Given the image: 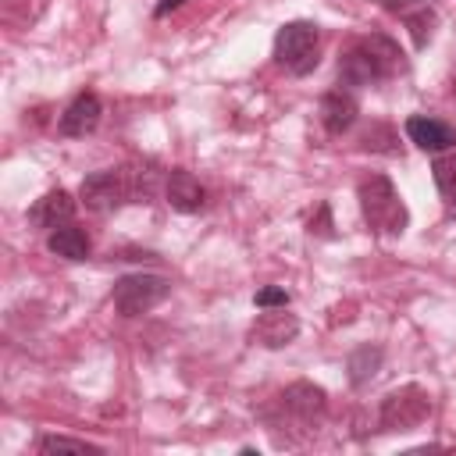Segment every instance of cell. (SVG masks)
Masks as SVG:
<instances>
[{"label":"cell","mask_w":456,"mask_h":456,"mask_svg":"<svg viewBox=\"0 0 456 456\" xmlns=\"http://www.w3.org/2000/svg\"><path fill=\"white\" fill-rule=\"evenodd\" d=\"M53 449H71V452H100V445H93V442H86V438L43 435V438H39V452H53Z\"/></svg>","instance_id":"obj_19"},{"label":"cell","mask_w":456,"mask_h":456,"mask_svg":"<svg viewBox=\"0 0 456 456\" xmlns=\"http://www.w3.org/2000/svg\"><path fill=\"white\" fill-rule=\"evenodd\" d=\"M360 146L363 150H370V153H399V135H395V128L392 125H381V121H374L363 135H360Z\"/></svg>","instance_id":"obj_17"},{"label":"cell","mask_w":456,"mask_h":456,"mask_svg":"<svg viewBox=\"0 0 456 456\" xmlns=\"http://www.w3.org/2000/svg\"><path fill=\"white\" fill-rule=\"evenodd\" d=\"M310 235H321V239H331V207L328 203H317V217H310Z\"/></svg>","instance_id":"obj_21"},{"label":"cell","mask_w":456,"mask_h":456,"mask_svg":"<svg viewBox=\"0 0 456 456\" xmlns=\"http://www.w3.org/2000/svg\"><path fill=\"white\" fill-rule=\"evenodd\" d=\"M171 292V281L160 278V274H125L114 281L110 289V303L121 317H139V314H150L157 303H164Z\"/></svg>","instance_id":"obj_6"},{"label":"cell","mask_w":456,"mask_h":456,"mask_svg":"<svg viewBox=\"0 0 456 456\" xmlns=\"http://www.w3.org/2000/svg\"><path fill=\"white\" fill-rule=\"evenodd\" d=\"M71 214H75V200H71V192H68V189H50L46 196H39V200L32 203L28 221H32L36 228H43V232H53V228L68 224Z\"/></svg>","instance_id":"obj_14"},{"label":"cell","mask_w":456,"mask_h":456,"mask_svg":"<svg viewBox=\"0 0 456 456\" xmlns=\"http://www.w3.org/2000/svg\"><path fill=\"white\" fill-rule=\"evenodd\" d=\"M431 178H435V185H438V192H442L445 200H456V153H452V150H445V153L435 157Z\"/></svg>","instance_id":"obj_18"},{"label":"cell","mask_w":456,"mask_h":456,"mask_svg":"<svg viewBox=\"0 0 456 456\" xmlns=\"http://www.w3.org/2000/svg\"><path fill=\"white\" fill-rule=\"evenodd\" d=\"M164 200L171 203V210L178 214H196L207 203V189L200 185V178L185 167H171L164 175Z\"/></svg>","instance_id":"obj_12"},{"label":"cell","mask_w":456,"mask_h":456,"mask_svg":"<svg viewBox=\"0 0 456 456\" xmlns=\"http://www.w3.org/2000/svg\"><path fill=\"white\" fill-rule=\"evenodd\" d=\"M378 4H381L385 11H392L395 18H403V25L410 28L417 50H424V46L431 43L435 25H438V14H435L431 4H424V0H378Z\"/></svg>","instance_id":"obj_9"},{"label":"cell","mask_w":456,"mask_h":456,"mask_svg":"<svg viewBox=\"0 0 456 456\" xmlns=\"http://www.w3.org/2000/svg\"><path fill=\"white\" fill-rule=\"evenodd\" d=\"M356 200H360V214H363L370 232H378V235H403L406 232L410 210L385 175H367L356 185Z\"/></svg>","instance_id":"obj_3"},{"label":"cell","mask_w":456,"mask_h":456,"mask_svg":"<svg viewBox=\"0 0 456 456\" xmlns=\"http://www.w3.org/2000/svg\"><path fill=\"white\" fill-rule=\"evenodd\" d=\"M253 303H256L260 310H271V306H289V292H285L281 285H267V289H260V292L253 296Z\"/></svg>","instance_id":"obj_20"},{"label":"cell","mask_w":456,"mask_h":456,"mask_svg":"<svg viewBox=\"0 0 456 456\" xmlns=\"http://www.w3.org/2000/svg\"><path fill=\"white\" fill-rule=\"evenodd\" d=\"M274 61L296 78L310 75L321 61V28L314 21H303V18L285 21L274 36Z\"/></svg>","instance_id":"obj_4"},{"label":"cell","mask_w":456,"mask_h":456,"mask_svg":"<svg viewBox=\"0 0 456 456\" xmlns=\"http://www.w3.org/2000/svg\"><path fill=\"white\" fill-rule=\"evenodd\" d=\"M356 114H360V107H356V100H353L349 89H328L321 96V103H317V118H321V125H324L328 135L349 132L353 121H356Z\"/></svg>","instance_id":"obj_13"},{"label":"cell","mask_w":456,"mask_h":456,"mask_svg":"<svg viewBox=\"0 0 456 456\" xmlns=\"http://www.w3.org/2000/svg\"><path fill=\"white\" fill-rule=\"evenodd\" d=\"M428 413H431V395L420 385L392 388L378 406V431H413L428 420Z\"/></svg>","instance_id":"obj_5"},{"label":"cell","mask_w":456,"mask_h":456,"mask_svg":"<svg viewBox=\"0 0 456 456\" xmlns=\"http://www.w3.org/2000/svg\"><path fill=\"white\" fill-rule=\"evenodd\" d=\"M185 0H160L157 7H153V18H164V14H171V11H178Z\"/></svg>","instance_id":"obj_22"},{"label":"cell","mask_w":456,"mask_h":456,"mask_svg":"<svg viewBox=\"0 0 456 456\" xmlns=\"http://www.w3.org/2000/svg\"><path fill=\"white\" fill-rule=\"evenodd\" d=\"M296 335H299V321H296V314H285V306L264 310L253 321V328H249V342L253 346H264V349H281Z\"/></svg>","instance_id":"obj_8"},{"label":"cell","mask_w":456,"mask_h":456,"mask_svg":"<svg viewBox=\"0 0 456 456\" xmlns=\"http://www.w3.org/2000/svg\"><path fill=\"white\" fill-rule=\"evenodd\" d=\"M78 200H82L93 214H110V210H118L121 203H128L132 196H128L125 167H121V171L107 167V171H93V175H86L82 185H78Z\"/></svg>","instance_id":"obj_7"},{"label":"cell","mask_w":456,"mask_h":456,"mask_svg":"<svg viewBox=\"0 0 456 456\" xmlns=\"http://www.w3.org/2000/svg\"><path fill=\"white\" fill-rule=\"evenodd\" d=\"M381 346H370V342H363V346H356L353 353H349V360H346V370H349V385L353 388H360V385H367L374 374H378V367H381Z\"/></svg>","instance_id":"obj_16"},{"label":"cell","mask_w":456,"mask_h":456,"mask_svg":"<svg viewBox=\"0 0 456 456\" xmlns=\"http://www.w3.org/2000/svg\"><path fill=\"white\" fill-rule=\"evenodd\" d=\"M100 114H103L100 96H96V93H78V96L61 110L57 132L68 135V139H82V135H89V132L100 125Z\"/></svg>","instance_id":"obj_11"},{"label":"cell","mask_w":456,"mask_h":456,"mask_svg":"<svg viewBox=\"0 0 456 456\" xmlns=\"http://www.w3.org/2000/svg\"><path fill=\"white\" fill-rule=\"evenodd\" d=\"M403 68H406V61H403V50L395 46V39L374 32V36H363L349 50L338 53V86L342 89H367L374 82L399 75Z\"/></svg>","instance_id":"obj_1"},{"label":"cell","mask_w":456,"mask_h":456,"mask_svg":"<svg viewBox=\"0 0 456 456\" xmlns=\"http://www.w3.org/2000/svg\"><path fill=\"white\" fill-rule=\"evenodd\" d=\"M324 406H328V395L321 385L314 381H292L285 392L274 395L271 410L264 413L267 417V431L278 438V442H292L289 431H296V438L310 435L317 428V420L324 417Z\"/></svg>","instance_id":"obj_2"},{"label":"cell","mask_w":456,"mask_h":456,"mask_svg":"<svg viewBox=\"0 0 456 456\" xmlns=\"http://www.w3.org/2000/svg\"><path fill=\"white\" fill-rule=\"evenodd\" d=\"M46 249L53 253V256H61V260H89V253H93V246H89V235L82 232V228H75V224H61V228H53L50 235H46Z\"/></svg>","instance_id":"obj_15"},{"label":"cell","mask_w":456,"mask_h":456,"mask_svg":"<svg viewBox=\"0 0 456 456\" xmlns=\"http://www.w3.org/2000/svg\"><path fill=\"white\" fill-rule=\"evenodd\" d=\"M403 128H406V139H410L417 150H424V153H445V150L456 146V128L445 125V121H438V118L410 114Z\"/></svg>","instance_id":"obj_10"}]
</instances>
